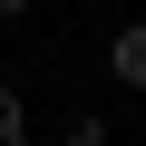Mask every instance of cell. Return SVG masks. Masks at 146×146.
Listing matches in <instances>:
<instances>
[{"mask_svg": "<svg viewBox=\"0 0 146 146\" xmlns=\"http://www.w3.org/2000/svg\"><path fill=\"white\" fill-rule=\"evenodd\" d=\"M29 10H39V0H0V20H29Z\"/></svg>", "mask_w": 146, "mask_h": 146, "instance_id": "4", "label": "cell"}, {"mask_svg": "<svg viewBox=\"0 0 146 146\" xmlns=\"http://www.w3.org/2000/svg\"><path fill=\"white\" fill-rule=\"evenodd\" d=\"M68 146H107V117H98V107H78V117H68Z\"/></svg>", "mask_w": 146, "mask_h": 146, "instance_id": "3", "label": "cell"}, {"mask_svg": "<svg viewBox=\"0 0 146 146\" xmlns=\"http://www.w3.org/2000/svg\"><path fill=\"white\" fill-rule=\"evenodd\" d=\"M107 78H117V88H146V20H127V29L107 39Z\"/></svg>", "mask_w": 146, "mask_h": 146, "instance_id": "1", "label": "cell"}, {"mask_svg": "<svg viewBox=\"0 0 146 146\" xmlns=\"http://www.w3.org/2000/svg\"><path fill=\"white\" fill-rule=\"evenodd\" d=\"M10 146H39V136H10Z\"/></svg>", "mask_w": 146, "mask_h": 146, "instance_id": "5", "label": "cell"}, {"mask_svg": "<svg viewBox=\"0 0 146 146\" xmlns=\"http://www.w3.org/2000/svg\"><path fill=\"white\" fill-rule=\"evenodd\" d=\"M10 136H29V98H20V78H0V146Z\"/></svg>", "mask_w": 146, "mask_h": 146, "instance_id": "2", "label": "cell"}]
</instances>
